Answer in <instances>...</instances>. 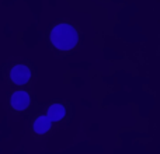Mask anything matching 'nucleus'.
<instances>
[{"label":"nucleus","mask_w":160,"mask_h":154,"mask_svg":"<svg viewBox=\"0 0 160 154\" xmlns=\"http://www.w3.org/2000/svg\"><path fill=\"white\" fill-rule=\"evenodd\" d=\"M10 77L16 84L21 85V84H25L28 83V80L31 79V70L28 69L25 65H17L11 69L10 72Z\"/></svg>","instance_id":"obj_2"},{"label":"nucleus","mask_w":160,"mask_h":154,"mask_svg":"<svg viewBox=\"0 0 160 154\" xmlns=\"http://www.w3.org/2000/svg\"><path fill=\"white\" fill-rule=\"evenodd\" d=\"M51 123H52V122L47 118V115L39 116V118H37V121L34 122V130H35V133H38V135H44V133H47L48 130L51 129Z\"/></svg>","instance_id":"obj_5"},{"label":"nucleus","mask_w":160,"mask_h":154,"mask_svg":"<svg viewBox=\"0 0 160 154\" xmlns=\"http://www.w3.org/2000/svg\"><path fill=\"white\" fill-rule=\"evenodd\" d=\"M65 115H66V109H65L63 105L53 104V105H51L49 109H48L47 118L49 119L51 122H59L61 119L65 118Z\"/></svg>","instance_id":"obj_4"},{"label":"nucleus","mask_w":160,"mask_h":154,"mask_svg":"<svg viewBox=\"0 0 160 154\" xmlns=\"http://www.w3.org/2000/svg\"><path fill=\"white\" fill-rule=\"evenodd\" d=\"M11 107L17 111H22L30 105V95L25 91H16L11 95Z\"/></svg>","instance_id":"obj_3"},{"label":"nucleus","mask_w":160,"mask_h":154,"mask_svg":"<svg viewBox=\"0 0 160 154\" xmlns=\"http://www.w3.org/2000/svg\"><path fill=\"white\" fill-rule=\"evenodd\" d=\"M78 31L69 24H59L51 32V42L61 51H70L78 45Z\"/></svg>","instance_id":"obj_1"}]
</instances>
